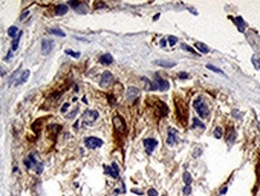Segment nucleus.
Wrapping results in <instances>:
<instances>
[{
	"label": "nucleus",
	"mask_w": 260,
	"mask_h": 196,
	"mask_svg": "<svg viewBox=\"0 0 260 196\" xmlns=\"http://www.w3.org/2000/svg\"><path fill=\"white\" fill-rule=\"evenodd\" d=\"M176 110H177V117L180 120H182V123L186 125L187 124V117H188V112H187V107L184 105V102L182 100L176 101Z\"/></svg>",
	"instance_id": "f257e3e1"
},
{
	"label": "nucleus",
	"mask_w": 260,
	"mask_h": 196,
	"mask_svg": "<svg viewBox=\"0 0 260 196\" xmlns=\"http://www.w3.org/2000/svg\"><path fill=\"white\" fill-rule=\"evenodd\" d=\"M98 118H99L98 111H93V110H87L82 116V119L87 125H93Z\"/></svg>",
	"instance_id": "f03ea898"
},
{
	"label": "nucleus",
	"mask_w": 260,
	"mask_h": 196,
	"mask_svg": "<svg viewBox=\"0 0 260 196\" xmlns=\"http://www.w3.org/2000/svg\"><path fill=\"white\" fill-rule=\"evenodd\" d=\"M194 108L196 110V112L199 113V116H200L201 118H206V117L208 116V113H210L207 105H206L201 99H196V100L194 101Z\"/></svg>",
	"instance_id": "7ed1b4c3"
},
{
	"label": "nucleus",
	"mask_w": 260,
	"mask_h": 196,
	"mask_svg": "<svg viewBox=\"0 0 260 196\" xmlns=\"http://www.w3.org/2000/svg\"><path fill=\"white\" fill-rule=\"evenodd\" d=\"M113 126H115V130L117 132H119V134H124L127 131L125 122L121 116H115L113 117Z\"/></svg>",
	"instance_id": "20e7f679"
},
{
	"label": "nucleus",
	"mask_w": 260,
	"mask_h": 196,
	"mask_svg": "<svg viewBox=\"0 0 260 196\" xmlns=\"http://www.w3.org/2000/svg\"><path fill=\"white\" fill-rule=\"evenodd\" d=\"M103 140L98 138V137H87L84 140V144L88 147L89 149H95V148H99L103 146Z\"/></svg>",
	"instance_id": "39448f33"
},
{
	"label": "nucleus",
	"mask_w": 260,
	"mask_h": 196,
	"mask_svg": "<svg viewBox=\"0 0 260 196\" xmlns=\"http://www.w3.org/2000/svg\"><path fill=\"white\" fill-rule=\"evenodd\" d=\"M154 84H155L157 89H159V90H161V91H165V90H167V89L170 88L169 82L165 81V79H163L158 73L154 76Z\"/></svg>",
	"instance_id": "423d86ee"
},
{
	"label": "nucleus",
	"mask_w": 260,
	"mask_h": 196,
	"mask_svg": "<svg viewBox=\"0 0 260 196\" xmlns=\"http://www.w3.org/2000/svg\"><path fill=\"white\" fill-rule=\"evenodd\" d=\"M113 83V76L110 71H105L101 76V81H100V85L103 88H107Z\"/></svg>",
	"instance_id": "0eeeda50"
},
{
	"label": "nucleus",
	"mask_w": 260,
	"mask_h": 196,
	"mask_svg": "<svg viewBox=\"0 0 260 196\" xmlns=\"http://www.w3.org/2000/svg\"><path fill=\"white\" fill-rule=\"evenodd\" d=\"M104 168H105V172L107 174L112 176L113 178H118L119 177V168H118V166H117L116 162H112L111 166H104Z\"/></svg>",
	"instance_id": "6e6552de"
},
{
	"label": "nucleus",
	"mask_w": 260,
	"mask_h": 196,
	"mask_svg": "<svg viewBox=\"0 0 260 196\" xmlns=\"http://www.w3.org/2000/svg\"><path fill=\"white\" fill-rule=\"evenodd\" d=\"M69 4H70L78 13H81V15H84V13H87V11H88V9H87L85 4H83V3H79V1H69Z\"/></svg>",
	"instance_id": "1a4fd4ad"
},
{
	"label": "nucleus",
	"mask_w": 260,
	"mask_h": 196,
	"mask_svg": "<svg viewBox=\"0 0 260 196\" xmlns=\"http://www.w3.org/2000/svg\"><path fill=\"white\" fill-rule=\"evenodd\" d=\"M52 48H53V41L52 40L46 39V40L42 41V43H41V52H42V54H45V55L49 54L51 51H52Z\"/></svg>",
	"instance_id": "9d476101"
},
{
	"label": "nucleus",
	"mask_w": 260,
	"mask_h": 196,
	"mask_svg": "<svg viewBox=\"0 0 260 196\" xmlns=\"http://www.w3.org/2000/svg\"><path fill=\"white\" fill-rule=\"evenodd\" d=\"M143 144H145V148H146L147 153H148V154H151V153L154 150V148L157 147V144H158V141H157V140H154V138H146V140L143 141Z\"/></svg>",
	"instance_id": "9b49d317"
},
{
	"label": "nucleus",
	"mask_w": 260,
	"mask_h": 196,
	"mask_svg": "<svg viewBox=\"0 0 260 196\" xmlns=\"http://www.w3.org/2000/svg\"><path fill=\"white\" fill-rule=\"evenodd\" d=\"M139 95H140V91H139L137 88H135V87H130V88H128V91H127V99H128L129 101H134V100H136Z\"/></svg>",
	"instance_id": "f8f14e48"
},
{
	"label": "nucleus",
	"mask_w": 260,
	"mask_h": 196,
	"mask_svg": "<svg viewBox=\"0 0 260 196\" xmlns=\"http://www.w3.org/2000/svg\"><path fill=\"white\" fill-rule=\"evenodd\" d=\"M155 111L159 112L160 116H166L169 110H167V106L164 102H161L160 100H155Z\"/></svg>",
	"instance_id": "ddd939ff"
},
{
	"label": "nucleus",
	"mask_w": 260,
	"mask_h": 196,
	"mask_svg": "<svg viewBox=\"0 0 260 196\" xmlns=\"http://www.w3.org/2000/svg\"><path fill=\"white\" fill-rule=\"evenodd\" d=\"M100 63L105 64V65H110V64L113 63V57L110 53H106V54H104V55L100 57Z\"/></svg>",
	"instance_id": "4468645a"
},
{
	"label": "nucleus",
	"mask_w": 260,
	"mask_h": 196,
	"mask_svg": "<svg viewBox=\"0 0 260 196\" xmlns=\"http://www.w3.org/2000/svg\"><path fill=\"white\" fill-rule=\"evenodd\" d=\"M154 64H157L159 66H163V67H173L176 65L175 61H169V60H155Z\"/></svg>",
	"instance_id": "2eb2a0df"
},
{
	"label": "nucleus",
	"mask_w": 260,
	"mask_h": 196,
	"mask_svg": "<svg viewBox=\"0 0 260 196\" xmlns=\"http://www.w3.org/2000/svg\"><path fill=\"white\" fill-rule=\"evenodd\" d=\"M175 134H176L175 130H173V129H170V132H169V136H167V140H166L167 144L173 146V144L176 143V136H175Z\"/></svg>",
	"instance_id": "dca6fc26"
},
{
	"label": "nucleus",
	"mask_w": 260,
	"mask_h": 196,
	"mask_svg": "<svg viewBox=\"0 0 260 196\" xmlns=\"http://www.w3.org/2000/svg\"><path fill=\"white\" fill-rule=\"evenodd\" d=\"M67 12V6L65 5V4H60V5H58L57 7H55V13L58 15V16H63V15H65Z\"/></svg>",
	"instance_id": "f3484780"
},
{
	"label": "nucleus",
	"mask_w": 260,
	"mask_h": 196,
	"mask_svg": "<svg viewBox=\"0 0 260 196\" xmlns=\"http://www.w3.org/2000/svg\"><path fill=\"white\" fill-rule=\"evenodd\" d=\"M29 75H30V71L29 70H25L23 73H22V76H21V78L17 81V83H16V85H19V84H22V83H24V82H27V79L29 78Z\"/></svg>",
	"instance_id": "a211bd4d"
},
{
	"label": "nucleus",
	"mask_w": 260,
	"mask_h": 196,
	"mask_svg": "<svg viewBox=\"0 0 260 196\" xmlns=\"http://www.w3.org/2000/svg\"><path fill=\"white\" fill-rule=\"evenodd\" d=\"M234 21L236 22V24H237V27H238V30H240V31H243L246 24H244V21L242 19V17H236Z\"/></svg>",
	"instance_id": "6ab92c4d"
},
{
	"label": "nucleus",
	"mask_w": 260,
	"mask_h": 196,
	"mask_svg": "<svg viewBox=\"0 0 260 196\" xmlns=\"http://www.w3.org/2000/svg\"><path fill=\"white\" fill-rule=\"evenodd\" d=\"M195 47H196L201 53H208V52H210V48H208L206 45L201 43V42H196V43H195Z\"/></svg>",
	"instance_id": "aec40b11"
},
{
	"label": "nucleus",
	"mask_w": 260,
	"mask_h": 196,
	"mask_svg": "<svg viewBox=\"0 0 260 196\" xmlns=\"http://www.w3.org/2000/svg\"><path fill=\"white\" fill-rule=\"evenodd\" d=\"M49 34H53V35H55V36H61V37H64L66 34L63 31V30H60V29H49Z\"/></svg>",
	"instance_id": "412c9836"
},
{
	"label": "nucleus",
	"mask_w": 260,
	"mask_h": 196,
	"mask_svg": "<svg viewBox=\"0 0 260 196\" xmlns=\"http://www.w3.org/2000/svg\"><path fill=\"white\" fill-rule=\"evenodd\" d=\"M183 180H184V183L187 184V185H190V183H192V174L189 173V172H184L183 173Z\"/></svg>",
	"instance_id": "4be33fe9"
},
{
	"label": "nucleus",
	"mask_w": 260,
	"mask_h": 196,
	"mask_svg": "<svg viewBox=\"0 0 260 196\" xmlns=\"http://www.w3.org/2000/svg\"><path fill=\"white\" fill-rule=\"evenodd\" d=\"M195 128L205 129V125H204V123H201L198 118H194V119H193V129H195Z\"/></svg>",
	"instance_id": "5701e85b"
},
{
	"label": "nucleus",
	"mask_w": 260,
	"mask_h": 196,
	"mask_svg": "<svg viewBox=\"0 0 260 196\" xmlns=\"http://www.w3.org/2000/svg\"><path fill=\"white\" fill-rule=\"evenodd\" d=\"M17 31H18L17 27H10V28H9V30H7V34H9V36H11V37H15V36L17 35Z\"/></svg>",
	"instance_id": "b1692460"
},
{
	"label": "nucleus",
	"mask_w": 260,
	"mask_h": 196,
	"mask_svg": "<svg viewBox=\"0 0 260 196\" xmlns=\"http://www.w3.org/2000/svg\"><path fill=\"white\" fill-rule=\"evenodd\" d=\"M206 67H207L208 70H212V71H214V72L219 73V75H223V76H225V73H224V72H223L220 69H218V67H216V66H213V65H210V64H208Z\"/></svg>",
	"instance_id": "393cba45"
},
{
	"label": "nucleus",
	"mask_w": 260,
	"mask_h": 196,
	"mask_svg": "<svg viewBox=\"0 0 260 196\" xmlns=\"http://www.w3.org/2000/svg\"><path fill=\"white\" fill-rule=\"evenodd\" d=\"M21 36H22V33H19V34H18V37H17L16 40H13V42H12V51H16V49H17V47H18V42H19V39H21Z\"/></svg>",
	"instance_id": "a878e982"
},
{
	"label": "nucleus",
	"mask_w": 260,
	"mask_h": 196,
	"mask_svg": "<svg viewBox=\"0 0 260 196\" xmlns=\"http://www.w3.org/2000/svg\"><path fill=\"white\" fill-rule=\"evenodd\" d=\"M65 53L66 54H69V55H71V57H73V58H79V52H73V51H71V49H65Z\"/></svg>",
	"instance_id": "bb28decb"
},
{
	"label": "nucleus",
	"mask_w": 260,
	"mask_h": 196,
	"mask_svg": "<svg viewBox=\"0 0 260 196\" xmlns=\"http://www.w3.org/2000/svg\"><path fill=\"white\" fill-rule=\"evenodd\" d=\"M252 61H253V64H254V67H255L256 70H259V69H260V59L256 58V57H253V58H252Z\"/></svg>",
	"instance_id": "cd10ccee"
},
{
	"label": "nucleus",
	"mask_w": 260,
	"mask_h": 196,
	"mask_svg": "<svg viewBox=\"0 0 260 196\" xmlns=\"http://www.w3.org/2000/svg\"><path fill=\"white\" fill-rule=\"evenodd\" d=\"M222 136H223V130L220 128H216V130H214V137L216 138H220Z\"/></svg>",
	"instance_id": "c85d7f7f"
},
{
	"label": "nucleus",
	"mask_w": 260,
	"mask_h": 196,
	"mask_svg": "<svg viewBox=\"0 0 260 196\" xmlns=\"http://www.w3.org/2000/svg\"><path fill=\"white\" fill-rule=\"evenodd\" d=\"M169 42H170L171 46H175V43L177 42V37H175V36H169Z\"/></svg>",
	"instance_id": "c756f323"
},
{
	"label": "nucleus",
	"mask_w": 260,
	"mask_h": 196,
	"mask_svg": "<svg viewBox=\"0 0 260 196\" xmlns=\"http://www.w3.org/2000/svg\"><path fill=\"white\" fill-rule=\"evenodd\" d=\"M192 192V188H190V185H186L184 188H183V194L184 195H189Z\"/></svg>",
	"instance_id": "7c9ffc66"
},
{
	"label": "nucleus",
	"mask_w": 260,
	"mask_h": 196,
	"mask_svg": "<svg viewBox=\"0 0 260 196\" xmlns=\"http://www.w3.org/2000/svg\"><path fill=\"white\" fill-rule=\"evenodd\" d=\"M147 194H148V196H158V191L155 189H149L147 191Z\"/></svg>",
	"instance_id": "2f4dec72"
},
{
	"label": "nucleus",
	"mask_w": 260,
	"mask_h": 196,
	"mask_svg": "<svg viewBox=\"0 0 260 196\" xmlns=\"http://www.w3.org/2000/svg\"><path fill=\"white\" fill-rule=\"evenodd\" d=\"M76 114H77V110H73L70 114H66V118H67V119H71V118H73Z\"/></svg>",
	"instance_id": "473e14b6"
},
{
	"label": "nucleus",
	"mask_w": 260,
	"mask_h": 196,
	"mask_svg": "<svg viewBox=\"0 0 260 196\" xmlns=\"http://www.w3.org/2000/svg\"><path fill=\"white\" fill-rule=\"evenodd\" d=\"M182 48H183V49H186V51H188V52H190V53H195V51H194L193 48H190L189 46H186V45H182Z\"/></svg>",
	"instance_id": "72a5a7b5"
},
{
	"label": "nucleus",
	"mask_w": 260,
	"mask_h": 196,
	"mask_svg": "<svg viewBox=\"0 0 260 196\" xmlns=\"http://www.w3.org/2000/svg\"><path fill=\"white\" fill-rule=\"evenodd\" d=\"M69 106H70L69 104H64V105H63V107H61V112H63V113H65V112H66V110L69 108Z\"/></svg>",
	"instance_id": "f704fd0d"
},
{
	"label": "nucleus",
	"mask_w": 260,
	"mask_h": 196,
	"mask_svg": "<svg viewBox=\"0 0 260 196\" xmlns=\"http://www.w3.org/2000/svg\"><path fill=\"white\" fill-rule=\"evenodd\" d=\"M180 78H188V73H186V72H184V73H183V72L180 73Z\"/></svg>",
	"instance_id": "c9c22d12"
},
{
	"label": "nucleus",
	"mask_w": 260,
	"mask_h": 196,
	"mask_svg": "<svg viewBox=\"0 0 260 196\" xmlns=\"http://www.w3.org/2000/svg\"><path fill=\"white\" fill-rule=\"evenodd\" d=\"M160 45H161V47H165V46H166V40L163 39V40L160 41Z\"/></svg>",
	"instance_id": "e433bc0d"
},
{
	"label": "nucleus",
	"mask_w": 260,
	"mask_h": 196,
	"mask_svg": "<svg viewBox=\"0 0 260 196\" xmlns=\"http://www.w3.org/2000/svg\"><path fill=\"white\" fill-rule=\"evenodd\" d=\"M131 191H133V192H136V194H139V195H141V194H142V191H140V190H136V189H131Z\"/></svg>",
	"instance_id": "4c0bfd02"
},
{
	"label": "nucleus",
	"mask_w": 260,
	"mask_h": 196,
	"mask_svg": "<svg viewBox=\"0 0 260 196\" xmlns=\"http://www.w3.org/2000/svg\"><path fill=\"white\" fill-rule=\"evenodd\" d=\"M225 192H226V186H224V188L220 189V194H225Z\"/></svg>",
	"instance_id": "58836bf2"
},
{
	"label": "nucleus",
	"mask_w": 260,
	"mask_h": 196,
	"mask_svg": "<svg viewBox=\"0 0 260 196\" xmlns=\"http://www.w3.org/2000/svg\"><path fill=\"white\" fill-rule=\"evenodd\" d=\"M28 13H29L28 11H27V12H24V13L22 15V17H21V19H24V18H25V16H28Z\"/></svg>",
	"instance_id": "ea45409f"
},
{
	"label": "nucleus",
	"mask_w": 260,
	"mask_h": 196,
	"mask_svg": "<svg viewBox=\"0 0 260 196\" xmlns=\"http://www.w3.org/2000/svg\"><path fill=\"white\" fill-rule=\"evenodd\" d=\"M158 18H159V15H157V16H155V17H154V18H153V19H154V21H157V19H158Z\"/></svg>",
	"instance_id": "a19ab883"
},
{
	"label": "nucleus",
	"mask_w": 260,
	"mask_h": 196,
	"mask_svg": "<svg viewBox=\"0 0 260 196\" xmlns=\"http://www.w3.org/2000/svg\"><path fill=\"white\" fill-rule=\"evenodd\" d=\"M163 196H166V195H163Z\"/></svg>",
	"instance_id": "79ce46f5"
}]
</instances>
